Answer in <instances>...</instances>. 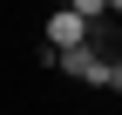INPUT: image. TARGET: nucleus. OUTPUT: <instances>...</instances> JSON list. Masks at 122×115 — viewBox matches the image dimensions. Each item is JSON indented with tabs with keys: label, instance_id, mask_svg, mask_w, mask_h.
I'll list each match as a JSON object with an SVG mask.
<instances>
[{
	"label": "nucleus",
	"instance_id": "f257e3e1",
	"mask_svg": "<svg viewBox=\"0 0 122 115\" xmlns=\"http://www.w3.org/2000/svg\"><path fill=\"white\" fill-rule=\"evenodd\" d=\"M81 41H88V14L81 7H61L48 20V54H68V48H81Z\"/></svg>",
	"mask_w": 122,
	"mask_h": 115
},
{
	"label": "nucleus",
	"instance_id": "f03ea898",
	"mask_svg": "<svg viewBox=\"0 0 122 115\" xmlns=\"http://www.w3.org/2000/svg\"><path fill=\"white\" fill-rule=\"evenodd\" d=\"M54 68H68L75 81H109V68H102L88 48H68V54H54Z\"/></svg>",
	"mask_w": 122,
	"mask_h": 115
},
{
	"label": "nucleus",
	"instance_id": "7ed1b4c3",
	"mask_svg": "<svg viewBox=\"0 0 122 115\" xmlns=\"http://www.w3.org/2000/svg\"><path fill=\"white\" fill-rule=\"evenodd\" d=\"M109 88H122V61H115V68H109Z\"/></svg>",
	"mask_w": 122,
	"mask_h": 115
}]
</instances>
